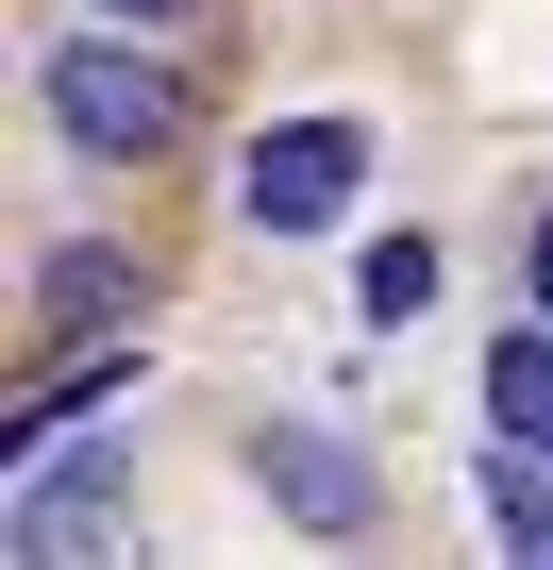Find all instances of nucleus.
<instances>
[{
	"mask_svg": "<svg viewBox=\"0 0 553 570\" xmlns=\"http://www.w3.org/2000/svg\"><path fill=\"white\" fill-rule=\"evenodd\" d=\"M251 470L286 487V520H303V537H353V520H369V453H353V436H319V420H268V436H251Z\"/></svg>",
	"mask_w": 553,
	"mask_h": 570,
	"instance_id": "nucleus-4",
	"label": "nucleus"
},
{
	"mask_svg": "<svg viewBox=\"0 0 553 570\" xmlns=\"http://www.w3.org/2000/svg\"><path fill=\"white\" fill-rule=\"evenodd\" d=\"M536 570H553V553H536Z\"/></svg>",
	"mask_w": 553,
	"mask_h": 570,
	"instance_id": "nucleus-10",
	"label": "nucleus"
},
{
	"mask_svg": "<svg viewBox=\"0 0 553 570\" xmlns=\"http://www.w3.org/2000/svg\"><path fill=\"white\" fill-rule=\"evenodd\" d=\"M118 18H185V0H118Z\"/></svg>",
	"mask_w": 553,
	"mask_h": 570,
	"instance_id": "nucleus-9",
	"label": "nucleus"
},
{
	"mask_svg": "<svg viewBox=\"0 0 553 570\" xmlns=\"http://www.w3.org/2000/svg\"><path fill=\"white\" fill-rule=\"evenodd\" d=\"M118 303H135L118 252H68V268H51V320H118Z\"/></svg>",
	"mask_w": 553,
	"mask_h": 570,
	"instance_id": "nucleus-7",
	"label": "nucleus"
},
{
	"mask_svg": "<svg viewBox=\"0 0 553 570\" xmlns=\"http://www.w3.org/2000/svg\"><path fill=\"white\" fill-rule=\"evenodd\" d=\"M486 453H553V336L486 353Z\"/></svg>",
	"mask_w": 553,
	"mask_h": 570,
	"instance_id": "nucleus-5",
	"label": "nucleus"
},
{
	"mask_svg": "<svg viewBox=\"0 0 553 570\" xmlns=\"http://www.w3.org/2000/svg\"><path fill=\"white\" fill-rule=\"evenodd\" d=\"M486 537H503L520 570L553 553V453H486Z\"/></svg>",
	"mask_w": 553,
	"mask_h": 570,
	"instance_id": "nucleus-6",
	"label": "nucleus"
},
{
	"mask_svg": "<svg viewBox=\"0 0 553 570\" xmlns=\"http://www.w3.org/2000/svg\"><path fill=\"white\" fill-rule=\"evenodd\" d=\"M353 202H369V118H286V135H251V168H235V218L251 235H319Z\"/></svg>",
	"mask_w": 553,
	"mask_h": 570,
	"instance_id": "nucleus-1",
	"label": "nucleus"
},
{
	"mask_svg": "<svg viewBox=\"0 0 553 570\" xmlns=\"http://www.w3.org/2000/svg\"><path fill=\"white\" fill-rule=\"evenodd\" d=\"M18 570H135L118 453H34V487H18Z\"/></svg>",
	"mask_w": 553,
	"mask_h": 570,
	"instance_id": "nucleus-3",
	"label": "nucleus"
},
{
	"mask_svg": "<svg viewBox=\"0 0 553 570\" xmlns=\"http://www.w3.org/2000/svg\"><path fill=\"white\" fill-rule=\"evenodd\" d=\"M419 303H436V252L386 235V252H369V320H419Z\"/></svg>",
	"mask_w": 553,
	"mask_h": 570,
	"instance_id": "nucleus-8",
	"label": "nucleus"
},
{
	"mask_svg": "<svg viewBox=\"0 0 553 570\" xmlns=\"http://www.w3.org/2000/svg\"><path fill=\"white\" fill-rule=\"evenodd\" d=\"M51 118H68L101 168H151V151L185 135V85H168L151 51H101V35H85V51H51Z\"/></svg>",
	"mask_w": 553,
	"mask_h": 570,
	"instance_id": "nucleus-2",
	"label": "nucleus"
}]
</instances>
